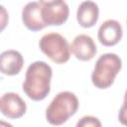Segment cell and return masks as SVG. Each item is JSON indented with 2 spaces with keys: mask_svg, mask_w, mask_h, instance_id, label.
Wrapping results in <instances>:
<instances>
[{
  "mask_svg": "<svg viewBox=\"0 0 127 127\" xmlns=\"http://www.w3.org/2000/svg\"><path fill=\"white\" fill-rule=\"evenodd\" d=\"M124 101H127V89H126L125 94H124Z\"/></svg>",
  "mask_w": 127,
  "mask_h": 127,
  "instance_id": "9a60e30c",
  "label": "cell"
},
{
  "mask_svg": "<svg viewBox=\"0 0 127 127\" xmlns=\"http://www.w3.org/2000/svg\"><path fill=\"white\" fill-rule=\"evenodd\" d=\"M78 99L70 91L58 93L46 110L47 121L54 126L65 123L78 109Z\"/></svg>",
  "mask_w": 127,
  "mask_h": 127,
  "instance_id": "7a4b0ae2",
  "label": "cell"
},
{
  "mask_svg": "<svg viewBox=\"0 0 127 127\" xmlns=\"http://www.w3.org/2000/svg\"><path fill=\"white\" fill-rule=\"evenodd\" d=\"M24 65L22 55L15 50L4 51L0 56V69L3 74L16 75Z\"/></svg>",
  "mask_w": 127,
  "mask_h": 127,
  "instance_id": "30bf717a",
  "label": "cell"
},
{
  "mask_svg": "<svg viewBox=\"0 0 127 127\" xmlns=\"http://www.w3.org/2000/svg\"><path fill=\"white\" fill-rule=\"evenodd\" d=\"M43 5L40 2H29L22 10V21L25 27L33 32L41 31L47 27L42 15Z\"/></svg>",
  "mask_w": 127,
  "mask_h": 127,
  "instance_id": "8992f818",
  "label": "cell"
},
{
  "mask_svg": "<svg viewBox=\"0 0 127 127\" xmlns=\"http://www.w3.org/2000/svg\"><path fill=\"white\" fill-rule=\"evenodd\" d=\"M61 1H64V0H39V2L43 5V6H46V5H53V4H56V3H59Z\"/></svg>",
  "mask_w": 127,
  "mask_h": 127,
  "instance_id": "5bb4252c",
  "label": "cell"
},
{
  "mask_svg": "<svg viewBox=\"0 0 127 127\" xmlns=\"http://www.w3.org/2000/svg\"><path fill=\"white\" fill-rule=\"evenodd\" d=\"M76 126L77 127H100L101 122L98 120V118L87 115V116H83L76 123Z\"/></svg>",
  "mask_w": 127,
  "mask_h": 127,
  "instance_id": "7c38bea8",
  "label": "cell"
},
{
  "mask_svg": "<svg viewBox=\"0 0 127 127\" xmlns=\"http://www.w3.org/2000/svg\"><path fill=\"white\" fill-rule=\"evenodd\" d=\"M118 120L122 125L127 126V101H124V103L122 104V106L119 110Z\"/></svg>",
  "mask_w": 127,
  "mask_h": 127,
  "instance_id": "4fadbf2b",
  "label": "cell"
},
{
  "mask_svg": "<svg viewBox=\"0 0 127 127\" xmlns=\"http://www.w3.org/2000/svg\"><path fill=\"white\" fill-rule=\"evenodd\" d=\"M123 36V30L120 23L116 20H106L98 29L97 38L101 45L105 47L115 46L120 42Z\"/></svg>",
  "mask_w": 127,
  "mask_h": 127,
  "instance_id": "ba28073f",
  "label": "cell"
},
{
  "mask_svg": "<svg viewBox=\"0 0 127 127\" xmlns=\"http://www.w3.org/2000/svg\"><path fill=\"white\" fill-rule=\"evenodd\" d=\"M0 110L10 119L21 118L27 110L26 102L15 92H6L0 98Z\"/></svg>",
  "mask_w": 127,
  "mask_h": 127,
  "instance_id": "5b68a950",
  "label": "cell"
},
{
  "mask_svg": "<svg viewBox=\"0 0 127 127\" xmlns=\"http://www.w3.org/2000/svg\"><path fill=\"white\" fill-rule=\"evenodd\" d=\"M52 76V67L46 62H34L27 68L23 91L32 100L40 101L45 99L51 91Z\"/></svg>",
  "mask_w": 127,
  "mask_h": 127,
  "instance_id": "6da1fadb",
  "label": "cell"
},
{
  "mask_svg": "<svg viewBox=\"0 0 127 127\" xmlns=\"http://www.w3.org/2000/svg\"><path fill=\"white\" fill-rule=\"evenodd\" d=\"M99 16V8L93 1L86 0L79 4L76 12V20L82 28L93 27Z\"/></svg>",
  "mask_w": 127,
  "mask_h": 127,
  "instance_id": "8fae6325",
  "label": "cell"
},
{
  "mask_svg": "<svg viewBox=\"0 0 127 127\" xmlns=\"http://www.w3.org/2000/svg\"><path fill=\"white\" fill-rule=\"evenodd\" d=\"M122 67L121 59L113 53H107L98 58L91 74L93 85L99 89L110 87Z\"/></svg>",
  "mask_w": 127,
  "mask_h": 127,
  "instance_id": "3957f363",
  "label": "cell"
},
{
  "mask_svg": "<svg viewBox=\"0 0 127 127\" xmlns=\"http://www.w3.org/2000/svg\"><path fill=\"white\" fill-rule=\"evenodd\" d=\"M40 50L54 63L62 64L70 58V47L64 37L59 33L44 35L39 42Z\"/></svg>",
  "mask_w": 127,
  "mask_h": 127,
  "instance_id": "277c9868",
  "label": "cell"
},
{
  "mask_svg": "<svg viewBox=\"0 0 127 127\" xmlns=\"http://www.w3.org/2000/svg\"><path fill=\"white\" fill-rule=\"evenodd\" d=\"M42 15L47 26H61L66 22L69 8L64 1H61L53 5L43 6Z\"/></svg>",
  "mask_w": 127,
  "mask_h": 127,
  "instance_id": "9c48e42d",
  "label": "cell"
},
{
  "mask_svg": "<svg viewBox=\"0 0 127 127\" xmlns=\"http://www.w3.org/2000/svg\"><path fill=\"white\" fill-rule=\"evenodd\" d=\"M70 52L77 60L87 62L94 58L97 53V48L91 37L80 34L73 39L70 45Z\"/></svg>",
  "mask_w": 127,
  "mask_h": 127,
  "instance_id": "52a82bcc",
  "label": "cell"
}]
</instances>
